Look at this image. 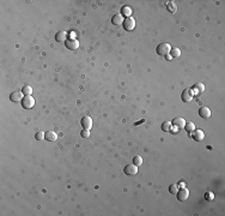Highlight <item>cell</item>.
Segmentation results:
<instances>
[{
  "mask_svg": "<svg viewBox=\"0 0 225 216\" xmlns=\"http://www.w3.org/2000/svg\"><path fill=\"white\" fill-rule=\"evenodd\" d=\"M169 54H170V55L173 57V58H178L180 55H181V50L178 49V48H176V47H171V49H170V53H169Z\"/></svg>",
  "mask_w": 225,
  "mask_h": 216,
  "instance_id": "ffe728a7",
  "label": "cell"
},
{
  "mask_svg": "<svg viewBox=\"0 0 225 216\" xmlns=\"http://www.w3.org/2000/svg\"><path fill=\"white\" fill-rule=\"evenodd\" d=\"M133 165H135L137 167H139V166L143 165V158H141V156H134V157H133Z\"/></svg>",
  "mask_w": 225,
  "mask_h": 216,
  "instance_id": "7402d4cb",
  "label": "cell"
},
{
  "mask_svg": "<svg viewBox=\"0 0 225 216\" xmlns=\"http://www.w3.org/2000/svg\"><path fill=\"white\" fill-rule=\"evenodd\" d=\"M44 137H46V139L49 140V142H54V140H56V138H58V136H56V133H55L54 131H47V132L44 133Z\"/></svg>",
  "mask_w": 225,
  "mask_h": 216,
  "instance_id": "2e32d148",
  "label": "cell"
},
{
  "mask_svg": "<svg viewBox=\"0 0 225 216\" xmlns=\"http://www.w3.org/2000/svg\"><path fill=\"white\" fill-rule=\"evenodd\" d=\"M35 137H36V139H37V140H42V139H44V138H46L43 132H37V133L35 135Z\"/></svg>",
  "mask_w": 225,
  "mask_h": 216,
  "instance_id": "d4e9b609",
  "label": "cell"
},
{
  "mask_svg": "<svg viewBox=\"0 0 225 216\" xmlns=\"http://www.w3.org/2000/svg\"><path fill=\"white\" fill-rule=\"evenodd\" d=\"M130 14H132V9H130L129 6H122L121 7V16H126V17H129Z\"/></svg>",
  "mask_w": 225,
  "mask_h": 216,
  "instance_id": "ac0fdd59",
  "label": "cell"
},
{
  "mask_svg": "<svg viewBox=\"0 0 225 216\" xmlns=\"http://www.w3.org/2000/svg\"><path fill=\"white\" fill-rule=\"evenodd\" d=\"M164 57H165V60H166V61H170V60L173 59V57L170 55V54H166V55H164Z\"/></svg>",
  "mask_w": 225,
  "mask_h": 216,
  "instance_id": "83f0119b",
  "label": "cell"
},
{
  "mask_svg": "<svg viewBox=\"0 0 225 216\" xmlns=\"http://www.w3.org/2000/svg\"><path fill=\"white\" fill-rule=\"evenodd\" d=\"M205 90V85L202 84V83H195L193 86H192V91L194 93H198V94H201L202 91Z\"/></svg>",
  "mask_w": 225,
  "mask_h": 216,
  "instance_id": "5bb4252c",
  "label": "cell"
},
{
  "mask_svg": "<svg viewBox=\"0 0 225 216\" xmlns=\"http://www.w3.org/2000/svg\"><path fill=\"white\" fill-rule=\"evenodd\" d=\"M199 115H200V118H202V119H209V118L211 117L210 108H207V107H201L200 109H199Z\"/></svg>",
  "mask_w": 225,
  "mask_h": 216,
  "instance_id": "9c48e42d",
  "label": "cell"
},
{
  "mask_svg": "<svg viewBox=\"0 0 225 216\" xmlns=\"http://www.w3.org/2000/svg\"><path fill=\"white\" fill-rule=\"evenodd\" d=\"M176 196H177V199H178L180 202H184V201L188 199V197H189V191L183 187V189H181V190L177 191Z\"/></svg>",
  "mask_w": 225,
  "mask_h": 216,
  "instance_id": "8992f818",
  "label": "cell"
},
{
  "mask_svg": "<svg viewBox=\"0 0 225 216\" xmlns=\"http://www.w3.org/2000/svg\"><path fill=\"white\" fill-rule=\"evenodd\" d=\"M67 40V34L65 31H59V32H56L55 35V41H58V42H65Z\"/></svg>",
  "mask_w": 225,
  "mask_h": 216,
  "instance_id": "4fadbf2b",
  "label": "cell"
},
{
  "mask_svg": "<svg viewBox=\"0 0 225 216\" xmlns=\"http://www.w3.org/2000/svg\"><path fill=\"white\" fill-rule=\"evenodd\" d=\"M170 49H171V46H170V45L166 43V42H163V43L158 45V47H157L156 50H157L158 55H166V54L170 53Z\"/></svg>",
  "mask_w": 225,
  "mask_h": 216,
  "instance_id": "6da1fadb",
  "label": "cell"
},
{
  "mask_svg": "<svg viewBox=\"0 0 225 216\" xmlns=\"http://www.w3.org/2000/svg\"><path fill=\"white\" fill-rule=\"evenodd\" d=\"M123 28L126 31H132L134 28H135V21L133 19L132 17H127L123 19Z\"/></svg>",
  "mask_w": 225,
  "mask_h": 216,
  "instance_id": "3957f363",
  "label": "cell"
},
{
  "mask_svg": "<svg viewBox=\"0 0 225 216\" xmlns=\"http://www.w3.org/2000/svg\"><path fill=\"white\" fill-rule=\"evenodd\" d=\"M65 46L71 50H76L79 48V41L76 39H68L65 41Z\"/></svg>",
  "mask_w": 225,
  "mask_h": 216,
  "instance_id": "5b68a950",
  "label": "cell"
},
{
  "mask_svg": "<svg viewBox=\"0 0 225 216\" xmlns=\"http://www.w3.org/2000/svg\"><path fill=\"white\" fill-rule=\"evenodd\" d=\"M192 138L194 139V140H196V142H201L204 138H205V133H204V131L202 130H194L193 132H192Z\"/></svg>",
  "mask_w": 225,
  "mask_h": 216,
  "instance_id": "ba28073f",
  "label": "cell"
},
{
  "mask_svg": "<svg viewBox=\"0 0 225 216\" xmlns=\"http://www.w3.org/2000/svg\"><path fill=\"white\" fill-rule=\"evenodd\" d=\"M123 172L126 175H135L138 173V167L135 165H128L125 167Z\"/></svg>",
  "mask_w": 225,
  "mask_h": 216,
  "instance_id": "52a82bcc",
  "label": "cell"
},
{
  "mask_svg": "<svg viewBox=\"0 0 225 216\" xmlns=\"http://www.w3.org/2000/svg\"><path fill=\"white\" fill-rule=\"evenodd\" d=\"M183 129H184L187 132H188V133L191 135V133L195 130V125H194L192 121H189V122H186V125H184V127H183Z\"/></svg>",
  "mask_w": 225,
  "mask_h": 216,
  "instance_id": "e0dca14e",
  "label": "cell"
},
{
  "mask_svg": "<svg viewBox=\"0 0 225 216\" xmlns=\"http://www.w3.org/2000/svg\"><path fill=\"white\" fill-rule=\"evenodd\" d=\"M111 22H113V24H114V25H120V24L123 23V17L121 16V13L120 14H115V16H113Z\"/></svg>",
  "mask_w": 225,
  "mask_h": 216,
  "instance_id": "9a60e30c",
  "label": "cell"
},
{
  "mask_svg": "<svg viewBox=\"0 0 225 216\" xmlns=\"http://www.w3.org/2000/svg\"><path fill=\"white\" fill-rule=\"evenodd\" d=\"M168 10L170 11L171 13H175L176 12V5L174 3H170V4H168Z\"/></svg>",
  "mask_w": 225,
  "mask_h": 216,
  "instance_id": "cb8c5ba5",
  "label": "cell"
},
{
  "mask_svg": "<svg viewBox=\"0 0 225 216\" xmlns=\"http://www.w3.org/2000/svg\"><path fill=\"white\" fill-rule=\"evenodd\" d=\"M171 126H173V124H171L170 121H164V122L162 124V130H163L164 132H170Z\"/></svg>",
  "mask_w": 225,
  "mask_h": 216,
  "instance_id": "d6986e66",
  "label": "cell"
},
{
  "mask_svg": "<svg viewBox=\"0 0 225 216\" xmlns=\"http://www.w3.org/2000/svg\"><path fill=\"white\" fill-rule=\"evenodd\" d=\"M10 100L12 102H18L23 100V93L22 91H13L11 95H10Z\"/></svg>",
  "mask_w": 225,
  "mask_h": 216,
  "instance_id": "8fae6325",
  "label": "cell"
},
{
  "mask_svg": "<svg viewBox=\"0 0 225 216\" xmlns=\"http://www.w3.org/2000/svg\"><path fill=\"white\" fill-rule=\"evenodd\" d=\"M171 124H173L174 127H176V129H183L184 125H186V120L183 118H175Z\"/></svg>",
  "mask_w": 225,
  "mask_h": 216,
  "instance_id": "30bf717a",
  "label": "cell"
},
{
  "mask_svg": "<svg viewBox=\"0 0 225 216\" xmlns=\"http://www.w3.org/2000/svg\"><path fill=\"white\" fill-rule=\"evenodd\" d=\"M193 96H194V93L192 91V89H184L182 91L181 99L183 102H191L193 100Z\"/></svg>",
  "mask_w": 225,
  "mask_h": 216,
  "instance_id": "277c9868",
  "label": "cell"
},
{
  "mask_svg": "<svg viewBox=\"0 0 225 216\" xmlns=\"http://www.w3.org/2000/svg\"><path fill=\"white\" fill-rule=\"evenodd\" d=\"M82 126L85 130H90L92 127V119L90 117H85L82 119Z\"/></svg>",
  "mask_w": 225,
  "mask_h": 216,
  "instance_id": "7c38bea8",
  "label": "cell"
},
{
  "mask_svg": "<svg viewBox=\"0 0 225 216\" xmlns=\"http://www.w3.org/2000/svg\"><path fill=\"white\" fill-rule=\"evenodd\" d=\"M22 106H23V108H25V109H31V108L35 106V99L31 95L24 96L22 100Z\"/></svg>",
  "mask_w": 225,
  "mask_h": 216,
  "instance_id": "7a4b0ae2",
  "label": "cell"
},
{
  "mask_svg": "<svg viewBox=\"0 0 225 216\" xmlns=\"http://www.w3.org/2000/svg\"><path fill=\"white\" fill-rule=\"evenodd\" d=\"M177 191H178V185H177V184H173V185L169 186V192H170V193L176 194Z\"/></svg>",
  "mask_w": 225,
  "mask_h": 216,
  "instance_id": "603a6c76",
  "label": "cell"
},
{
  "mask_svg": "<svg viewBox=\"0 0 225 216\" xmlns=\"http://www.w3.org/2000/svg\"><path fill=\"white\" fill-rule=\"evenodd\" d=\"M80 135H82V137H84V138H87V137H90V131H89V130H85V129H83V130H82V132H80Z\"/></svg>",
  "mask_w": 225,
  "mask_h": 216,
  "instance_id": "484cf974",
  "label": "cell"
},
{
  "mask_svg": "<svg viewBox=\"0 0 225 216\" xmlns=\"http://www.w3.org/2000/svg\"><path fill=\"white\" fill-rule=\"evenodd\" d=\"M177 185H180L181 187H184V183H183V181H181V183H178Z\"/></svg>",
  "mask_w": 225,
  "mask_h": 216,
  "instance_id": "f1b7e54d",
  "label": "cell"
},
{
  "mask_svg": "<svg viewBox=\"0 0 225 216\" xmlns=\"http://www.w3.org/2000/svg\"><path fill=\"white\" fill-rule=\"evenodd\" d=\"M205 197H206V199H209V198H210V199H212V198H213V194H212V192H207Z\"/></svg>",
  "mask_w": 225,
  "mask_h": 216,
  "instance_id": "4316f807",
  "label": "cell"
},
{
  "mask_svg": "<svg viewBox=\"0 0 225 216\" xmlns=\"http://www.w3.org/2000/svg\"><path fill=\"white\" fill-rule=\"evenodd\" d=\"M22 93H23V95H24V96L31 95V93H32V89H31V86H30V85H25V86L22 89Z\"/></svg>",
  "mask_w": 225,
  "mask_h": 216,
  "instance_id": "44dd1931",
  "label": "cell"
}]
</instances>
